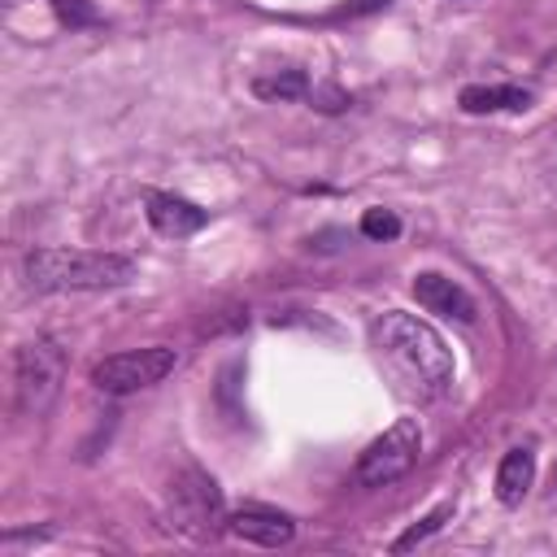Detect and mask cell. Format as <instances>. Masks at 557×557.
Instances as JSON below:
<instances>
[{
  "label": "cell",
  "mask_w": 557,
  "mask_h": 557,
  "mask_svg": "<svg viewBox=\"0 0 557 557\" xmlns=\"http://www.w3.org/2000/svg\"><path fill=\"white\" fill-rule=\"evenodd\" d=\"M370 344L379 361L400 379V387L418 400H440L453 387V352L435 326L405 309H387L370 322Z\"/></svg>",
  "instance_id": "cell-1"
},
{
  "label": "cell",
  "mask_w": 557,
  "mask_h": 557,
  "mask_svg": "<svg viewBox=\"0 0 557 557\" xmlns=\"http://www.w3.org/2000/svg\"><path fill=\"white\" fill-rule=\"evenodd\" d=\"M22 274L35 292H104V287H126L135 278V261L117 252L35 248Z\"/></svg>",
  "instance_id": "cell-2"
},
{
  "label": "cell",
  "mask_w": 557,
  "mask_h": 557,
  "mask_svg": "<svg viewBox=\"0 0 557 557\" xmlns=\"http://www.w3.org/2000/svg\"><path fill=\"white\" fill-rule=\"evenodd\" d=\"M61 379H65V357L52 339L22 344L17 357H13V405H17V413H26V418L48 413V405L61 392Z\"/></svg>",
  "instance_id": "cell-3"
},
{
  "label": "cell",
  "mask_w": 557,
  "mask_h": 557,
  "mask_svg": "<svg viewBox=\"0 0 557 557\" xmlns=\"http://www.w3.org/2000/svg\"><path fill=\"white\" fill-rule=\"evenodd\" d=\"M418 453H422V426H418V418H396L383 435H374V440L361 448V457H357V466H352V479H357L361 487L396 483V479L418 461Z\"/></svg>",
  "instance_id": "cell-4"
},
{
  "label": "cell",
  "mask_w": 557,
  "mask_h": 557,
  "mask_svg": "<svg viewBox=\"0 0 557 557\" xmlns=\"http://www.w3.org/2000/svg\"><path fill=\"white\" fill-rule=\"evenodd\" d=\"M170 527L191 540H213L226 527L222 492L205 470H183L170 483Z\"/></svg>",
  "instance_id": "cell-5"
},
{
  "label": "cell",
  "mask_w": 557,
  "mask_h": 557,
  "mask_svg": "<svg viewBox=\"0 0 557 557\" xmlns=\"http://www.w3.org/2000/svg\"><path fill=\"white\" fill-rule=\"evenodd\" d=\"M178 366V352L174 348H131V352H113L104 361H96L91 370V383L109 396H126V392H139V387H152L161 383L170 370Z\"/></svg>",
  "instance_id": "cell-6"
},
{
  "label": "cell",
  "mask_w": 557,
  "mask_h": 557,
  "mask_svg": "<svg viewBox=\"0 0 557 557\" xmlns=\"http://www.w3.org/2000/svg\"><path fill=\"white\" fill-rule=\"evenodd\" d=\"M413 296H418V305L422 309H431V313H440V318H457V322H474V296L457 283V278H448V274H435V270H422V274H413Z\"/></svg>",
  "instance_id": "cell-7"
},
{
  "label": "cell",
  "mask_w": 557,
  "mask_h": 557,
  "mask_svg": "<svg viewBox=\"0 0 557 557\" xmlns=\"http://www.w3.org/2000/svg\"><path fill=\"white\" fill-rule=\"evenodd\" d=\"M144 213H148L152 231H161L170 239H187L209 222V213L200 205H191L174 191H144Z\"/></svg>",
  "instance_id": "cell-8"
},
{
  "label": "cell",
  "mask_w": 557,
  "mask_h": 557,
  "mask_svg": "<svg viewBox=\"0 0 557 557\" xmlns=\"http://www.w3.org/2000/svg\"><path fill=\"white\" fill-rule=\"evenodd\" d=\"M226 531L248 540V544H261V548H283L292 544L296 535V522L278 509H261V505H244L235 513H226Z\"/></svg>",
  "instance_id": "cell-9"
},
{
  "label": "cell",
  "mask_w": 557,
  "mask_h": 557,
  "mask_svg": "<svg viewBox=\"0 0 557 557\" xmlns=\"http://www.w3.org/2000/svg\"><path fill=\"white\" fill-rule=\"evenodd\" d=\"M531 483H535V453L531 448H509L496 466V500L513 509V505H522Z\"/></svg>",
  "instance_id": "cell-10"
},
{
  "label": "cell",
  "mask_w": 557,
  "mask_h": 557,
  "mask_svg": "<svg viewBox=\"0 0 557 557\" xmlns=\"http://www.w3.org/2000/svg\"><path fill=\"white\" fill-rule=\"evenodd\" d=\"M457 104L466 113H496V109H527L531 91L527 87H461Z\"/></svg>",
  "instance_id": "cell-11"
},
{
  "label": "cell",
  "mask_w": 557,
  "mask_h": 557,
  "mask_svg": "<svg viewBox=\"0 0 557 557\" xmlns=\"http://www.w3.org/2000/svg\"><path fill=\"white\" fill-rule=\"evenodd\" d=\"M252 91L261 100H300V96H309V78H305V70L287 65V70H274V74H257Z\"/></svg>",
  "instance_id": "cell-12"
},
{
  "label": "cell",
  "mask_w": 557,
  "mask_h": 557,
  "mask_svg": "<svg viewBox=\"0 0 557 557\" xmlns=\"http://www.w3.org/2000/svg\"><path fill=\"white\" fill-rule=\"evenodd\" d=\"M448 518H453V500L435 505V509H431V513H422V518H418V522H413L405 535H396L392 553H409V548H418V544H422V540H431V535H435V531H440Z\"/></svg>",
  "instance_id": "cell-13"
},
{
  "label": "cell",
  "mask_w": 557,
  "mask_h": 557,
  "mask_svg": "<svg viewBox=\"0 0 557 557\" xmlns=\"http://www.w3.org/2000/svg\"><path fill=\"white\" fill-rule=\"evenodd\" d=\"M361 235L366 239H396L400 235V218L392 209H366L361 213Z\"/></svg>",
  "instance_id": "cell-14"
},
{
  "label": "cell",
  "mask_w": 557,
  "mask_h": 557,
  "mask_svg": "<svg viewBox=\"0 0 557 557\" xmlns=\"http://www.w3.org/2000/svg\"><path fill=\"white\" fill-rule=\"evenodd\" d=\"M57 17L65 26H87V22H96V9L87 0H57Z\"/></svg>",
  "instance_id": "cell-15"
},
{
  "label": "cell",
  "mask_w": 557,
  "mask_h": 557,
  "mask_svg": "<svg viewBox=\"0 0 557 557\" xmlns=\"http://www.w3.org/2000/svg\"><path fill=\"white\" fill-rule=\"evenodd\" d=\"M309 100H313L322 113H335V109H344V104H348V96H344L339 87H331V83H322V87H309Z\"/></svg>",
  "instance_id": "cell-16"
},
{
  "label": "cell",
  "mask_w": 557,
  "mask_h": 557,
  "mask_svg": "<svg viewBox=\"0 0 557 557\" xmlns=\"http://www.w3.org/2000/svg\"><path fill=\"white\" fill-rule=\"evenodd\" d=\"M387 0H348L344 9H339V17H357V13H370V9H383Z\"/></svg>",
  "instance_id": "cell-17"
},
{
  "label": "cell",
  "mask_w": 557,
  "mask_h": 557,
  "mask_svg": "<svg viewBox=\"0 0 557 557\" xmlns=\"http://www.w3.org/2000/svg\"><path fill=\"white\" fill-rule=\"evenodd\" d=\"M9 4H26V0H9Z\"/></svg>",
  "instance_id": "cell-18"
},
{
  "label": "cell",
  "mask_w": 557,
  "mask_h": 557,
  "mask_svg": "<svg viewBox=\"0 0 557 557\" xmlns=\"http://www.w3.org/2000/svg\"><path fill=\"white\" fill-rule=\"evenodd\" d=\"M553 483H557V470H553Z\"/></svg>",
  "instance_id": "cell-19"
}]
</instances>
